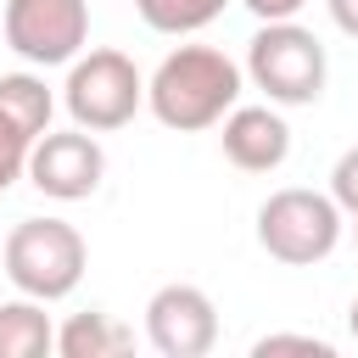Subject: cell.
Wrapping results in <instances>:
<instances>
[{"instance_id": "obj_1", "label": "cell", "mask_w": 358, "mask_h": 358, "mask_svg": "<svg viewBox=\"0 0 358 358\" xmlns=\"http://www.w3.org/2000/svg\"><path fill=\"white\" fill-rule=\"evenodd\" d=\"M241 90H246V73L235 56H224L218 45H173L145 78V106L162 129L201 134V129H218V117L241 101Z\"/></svg>"}, {"instance_id": "obj_2", "label": "cell", "mask_w": 358, "mask_h": 358, "mask_svg": "<svg viewBox=\"0 0 358 358\" xmlns=\"http://www.w3.org/2000/svg\"><path fill=\"white\" fill-rule=\"evenodd\" d=\"M0 263H6V280L22 296L62 302V296L78 291V280L90 268V246L67 218H22V224H11Z\"/></svg>"}, {"instance_id": "obj_3", "label": "cell", "mask_w": 358, "mask_h": 358, "mask_svg": "<svg viewBox=\"0 0 358 358\" xmlns=\"http://www.w3.org/2000/svg\"><path fill=\"white\" fill-rule=\"evenodd\" d=\"M341 224L347 213L336 207L330 190L285 185L257 207V246L285 268H313L341 246Z\"/></svg>"}, {"instance_id": "obj_4", "label": "cell", "mask_w": 358, "mask_h": 358, "mask_svg": "<svg viewBox=\"0 0 358 358\" xmlns=\"http://www.w3.org/2000/svg\"><path fill=\"white\" fill-rule=\"evenodd\" d=\"M252 90H263L274 106H313L324 95V45L313 28H302L296 17L291 22H263L246 45V67Z\"/></svg>"}, {"instance_id": "obj_5", "label": "cell", "mask_w": 358, "mask_h": 358, "mask_svg": "<svg viewBox=\"0 0 358 358\" xmlns=\"http://www.w3.org/2000/svg\"><path fill=\"white\" fill-rule=\"evenodd\" d=\"M62 106L78 129L112 134L134 123V112L145 106V73L123 50H78L62 78Z\"/></svg>"}, {"instance_id": "obj_6", "label": "cell", "mask_w": 358, "mask_h": 358, "mask_svg": "<svg viewBox=\"0 0 358 358\" xmlns=\"http://www.w3.org/2000/svg\"><path fill=\"white\" fill-rule=\"evenodd\" d=\"M6 45L28 67H67L90 45V0H6Z\"/></svg>"}, {"instance_id": "obj_7", "label": "cell", "mask_w": 358, "mask_h": 358, "mask_svg": "<svg viewBox=\"0 0 358 358\" xmlns=\"http://www.w3.org/2000/svg\"><path fill=\"white\" fill-rule=\"evenodd\" d=\"M28 185L50 201H90L106 179V151L90 129H45L28 151Z\"/></svg>"}, {"instance_id": "obj_8", "label": "cell", "mask_w": 358, "mask_h": 358, "mask_svg": "<svg viewBox=\"0 0 358 358\" xmlns=\"http://www.w3.org/2000/svg\"><path fill=\"white\" fill-rule=\"evenodd\" d=\"M145 341L162 358H207L218 347V308H213V296L201 285H190V280L157 285L151 302H145Z\"/></svg>"}, {"instance_id": "obj_9", "label": "cell", "mask_w": 358, "mask_h": 358, "mask_svg": "<svg viewBox=\"0 0 358 358\" xmlns=\"http://www.w3.org/2000/svg\"><path fill=\"white\" fill-rule=\"evenodd\" d=\"M218 145L241 173H274L291 157V123H285V112L274 101H263V106H241L235 101L218 117Z\"/></svg>"}, {"instance_id": "obj_10", "label": "cell", "mask_w": 358, "mask_h": 358, "mask_svg": "<svg viewBox=\"0 0 358 358\" xmlns=\"http://www.w3.org/2000/svg\"><path fill=\"white\" fill-rule=\"evenodd\" d=\"M56 352L62 358H123L134 352V330L112 313H73L62 330H56Z\"/></svg>"}, {"instance_id": "obj_11", "label": "cell", "mask_w": 358, "mask_h": 358, "mask_svg": "<svg viewBox=\"0 0 358 358\" xmlns=\"http://www.w3.org/2000/svg\"><path fill=\"white\" fill-rule=\"evenodd\" d=\"M45 352H56V324L45 302L17 291V302H0V358H45Z\"/></svg>"}, {"instance_id": "obj_12", "label": "cell", "mask_w": 358, "mask_h": 358, "mask_svg": "<svg viewBox=\"0 0 358 358\" xmlns=\"http://www.w3.org/2000/svg\"><path fill=\"white\" fill-rule=\"evenodd\" d=\"M229 0H134L140 22L151 34H168V39H185V34H201L207 22L224 17Z\"/></svg>"}, {"instance_id": "obj_13", "label": "cell", "mask_w": 358, "mask_h": 358, "mask_svg": "<svg viewBox=\"0 0 358 358\" xmlns=\"http://www.w3.org/2000/svg\"><path fill=\"white\" fill-rule=\"evenodd\" d=\"M280 352H308V358H330L336 347L324 336H308V330H268L252 341V358H280Z\"/></svg>"}, {"instance_id": "obj_14", "label": "cell", "mask_w": 358, "mask_h": 358, "mask_svg": "<svg viewBox=\"0 0 358 358\" xmlns=\"http://www.w3.org/2000/svg\"><path fill=\"white\" fill-rule=\"evenodd\" d=\"M28 151H34V140L17 129V123H6L0 117V196L22 179V168H28Z\"/></svg>"}, {"instance_id": "obj_15", "label": "cell", "mask_w": 358, "mask_h": 358, "mask_svg": "<svg viewBox=\"0 0 358 358\" xmlns=\"http://www.w3.org/2000/svg\"><path fill=\"white\" fill-rule=\"evenodd\" d=\"M330 196H336V207H341L347 218H358V145H347V151L336 157V168H330Z\"/></svg>"}, {"instance_id": "obj_16", "label": "cell", "mask_w": 358, "mask_h": 358, "mask_svg": "<svg viewBox=\"0 0 358 358\" xmlns=\"http://www.w3.org/2000/svg\"><path fill=\"white\" fill-rule=\"evenodd\" d=\"M241 6H246L257 22H291V17H296L308 0H241Z\"/></svg>"}, {"instance_id": "obj_17", "label": "cell", "mask_w": 358, "mask_h": 358, "mask_svg": "<svg viewBox=\"0 0 358 358\" xmlns=\"http://www.w3.org/2000/svg\"><path fill=\"white\" fill-rule=\"evenodd\" d=\"M330 6V22L347 34V39H358V0H324Z\"/></svg>"}, {"instance_id": "obj_18", "label": "cell", "mask_w": 358, "mask_h": 358, "mask_svg": "<svg viewBox=\"0 0 358 358\" xmlns=\"http://www.w3.org/2000/svg\"><path fill=\"white\" fill-rule=\"evenodd\" d=\"M347 330H352V341H358V296H352V308H347Z\"/></svg>"}, {"instance_id": "obj_19", "label": "cell", "mask_w": 358, "mask_h": 358, "mask_svg": "<svg viewBox=\"0 0 358 358\" xmlns=\"http://www.w3.org/2000/svg\"><path fill=\"white\" fill-rule=\"evenodd\" d=\"M352 241H358V218H352Z\"/></svg>"}]
</instances>
